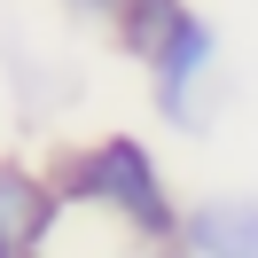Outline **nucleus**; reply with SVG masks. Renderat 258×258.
I'll use <instances>...</instances> for the list:
<instances>
[{"label": "nucleus", "mask_w": 258, "mask_h": 258, "mask_svg": "<svg viewBox=\"0 0 258 258\" xmlns=\"http://www.w3.org/2000/svg\"><path fill=\"white\" fill-rule=\"evenodd\" d=\"M63 196L117 211L141 242H180V211H172V196H164V180H157V157H149L141 141H102V149H86V157H71L63 164Z\"/></svg>", "instance_id": "obj_1"}, {"label": "nucleus", "mask_w": 258, "mask_h": 258, "mask_svg": "<svg viewBox=\"0 0 258 258\" xmlns=\"http://www.w3.org/2000/svg\"><path fill=\"white\" fill-rule=\"evenodd\" d=\"M55 211H63V188L32 180L24 164H0V258H24L47 242Z\"/></svg>", "instance_id": "obj_2"}, {"label": "nucleus", "mask_w": 258, "mask_h": 258, "mask_svg": "<svg viewBox=\"0 0 258 258\" xmlns=\"http://www.w3.org/2000/svg\"><path fill=\"white\" fill-rule=\"evenodd\" d=\"M180 250L204 258H258V196H211L180 219Z\"/></svg>", "instance_id": "obj_3"}, {"label": "nucleus", "mask_w": 258, "mask_h": 258, "mask_svg": "<svg viewBox=\"0 0 258 258\" xmlns=\"http://www.w3.org/2000/svg\"><path fill=\"white\" fill-rule=\"evenodd\" d=\"M211 55H219V39H211V24H204V16H180V24H172V39L149 55V71H157V110H164V117H188V86L204 79Z\"/></svg>", "instance_id": "obj_4"}, {"label": "nucleus", "mask_w": 258, "mask_h": 258, "mask_svg": "<svg viewBox=\"0 0 258 258\" xmlns=\"http://www.w3.org/2000/svg\"><path fill=\"white\" fill-rule=\"evenodd\" d=\"M110 16H117V39H125V55H141V63H149V55L172 39V24L188 16V8H180V0H117Z\"/></svg>", "instance_id": "obj_5"}, {"label": "nucleus", "mask_w": 258, "mask_h": 258, "mask_svg": "<svg viewBox=\"0 0 258 258\" xmlns=\"http://www.w3.org/2000/svg\"><path fill=\"white\" fill-rule=\"evenodd\" d=\"M86 8H117V0H86Z\"/></svg>", "instance_id": "obj_6"}]
</instances>
